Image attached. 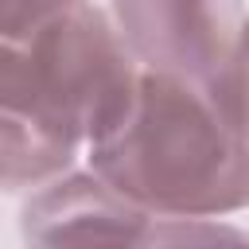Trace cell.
I'll return each instance as SVG.
<instances>
[{
    "instance_id": "obj_3",
    "label": "cell",
    "mask_w": 249,
    "mask_h": 249,
    "mask_svg": "<svg viewBox=\"0 0 249 249\" xmlns=\"http://www.w3.org/2000/svg\"><path fill=\"white\" fill-rule=\"evenodd\" d=\"M144 70L214 82L245 27L241 0H109Z\"/></svg>"
},
{
    "instance_id": "obj_4",
    "label": "cell",
    "mask_w": 249,
    "mask_h": 249,
    "mask_svg": "<svg viewBox=\"0 0 249 249\" xmlns=\"http://www.w3.org/2000/svg\"><path fill=\"white\" fill-rule=\"evenodd\" d=\"M19 233L31 245H163L167 218L136 206L93 167L27 191Z\"/></svg>"
},
{
    "instance_id": "obj_6",
    "label": "cell",
    "mask_w": 249,
    "mask_h": 249,
    "mask_svg": "<svg viewBox=\"0 0 249 249\" xmlns=\"http://www.w3.org/2000/svg\"><path fill=\"white\" fill-rule=\"evenodd\" d=\"M78 4H86V0H0V35L19 39Z\"/></svg>"
},
{
    "instance_id": "obj_2",
    "label": "cell",
    "mask_w": 249,
    "mask_h": 249,
    "mask_svg": "<svg viewBox=\"0 0 249 249\" xmlns=\"http://www.w3.org/2000/svg\"><path fill=\"white\" fill-rule=\"evenodd\" d=\"M86 160L156 218H226L249 206V136L214 82L144 70L128 113Z\"/></svg>"
},
{
    "instance_id": "obj_5",
    "label": "cell",
    "mask_w": 249,
    "mask_h": 249,
    "mask_svg": "<svg viewBox=\"0 0 249 249\" xmlns=\"http://www.w3.org/2000/svg\"><path fill=\"white\" fill-rule=\"evenodd\" d=\"M214 89L222 93L226 109L233 113V121L241 124V132L249 136V16H245V27H241V39L226 62V70L214 78Z\"/></svg>"
},
{
    "instance_id": "obj_1",
    "label": "cell",
    "mask_w": 249,
    "mask_h": 249,
    "mask_svg": "<svg viewBox=\"0 0 249 249\" xmlns=\"http://www.w3.org/2000/svg\"><path fill=\"white\" fill-rule=\"evenodd\" d=\"M144 66L113 12L89 0L4 39L0 156L4 191L27 195L78 163L132 105Z\"/></svg>"
}]
</instances>
